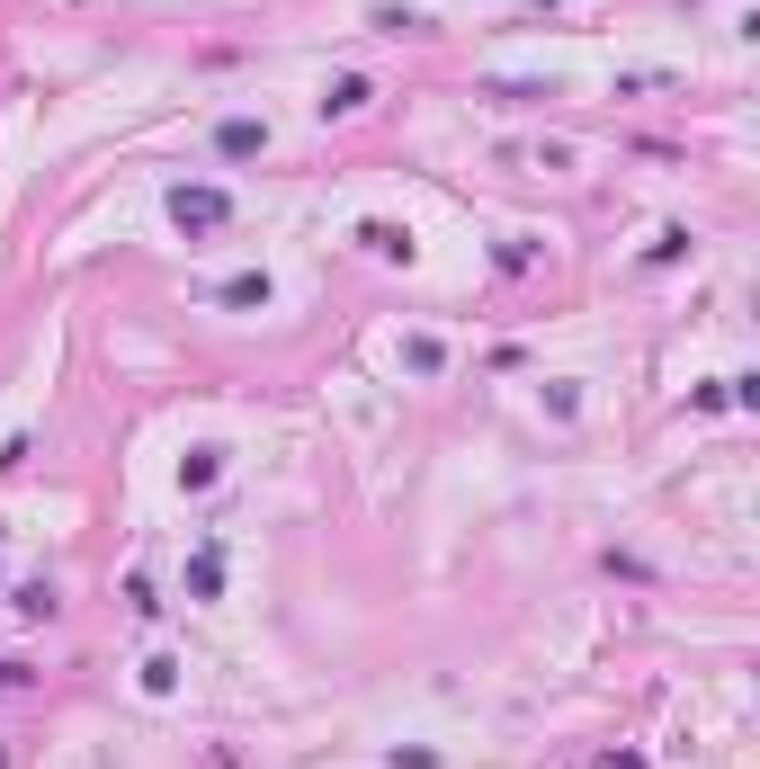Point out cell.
Wrapping results in <instances>:
<instances>
[{"instance_id":"6da1fadb","label":"cell","mask_w":760,"mask_h":769,"mask_svg":"<svg viewBox=\"0 0 760 769\" xmlns=\"http://www.w3.org/2000/svg\"><path fill=\"white\" fill-rule=\"evenodd\" d=\"M170 216L206 233V224H224V197H216V188H179V197H170Z\"/></svg>"}]
</instances>
